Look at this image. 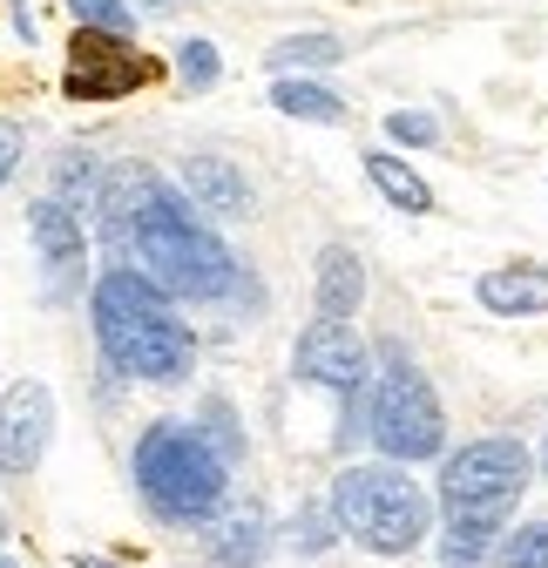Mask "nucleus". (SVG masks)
Listing matches in <instances>:
<instances>
[{
    "label": "nucleus",
    "mask_w": 548,
    "mask_h": 568,
    "mask_svg": "<svg viewBox=\"0 0 548 568\" xmlns=\"http://www.w3.org/2000/svg\"><path fill=\"white\" fill-rule=\"evenodd\" d=\"M366 440H373L393 467H414V460L447 454V413H440L427 373L406 359V345H399V338L379 345V379H373Z\"/></svg>",
    "instance_id": "6"
},
{
    "label": "nucleus",
    "mask_w": 548,
    "mask_h": 568,
    "mask_svg": "<svg viewBox=\"0 0 548 568\" xmlns=\"http://www.w3.org/2000/svg\"><path fill=\"white\" fill-rule=\"evenodd\" d=\"M89 325H95V345L102 359L129 379H156V386H176L190 366H196V338L190 325L170 312V292L150 284L135 264H109L89 292Z\"/></svg>",
    "instance_id": "1"
},
{
    "label": "nucleus",
    "mask_w": 548,
    "mask_h": 568,
    "mask_svg": "<svg viewBox=\"0 0 548 568\" xmlns=\"http://www.w3.org/2000/svg\"><path fill=\"white\" fill-rule=\"evenodd\" d=\"M203 548H211V568H257L264 548H271V521H264V508H257V501L231 508L211 535H203Z\"/></svg>",
    "instance_id": "13"
},
{
    "label": "nucleus",
    "mask_w": 548,
    "mask_h": 568,
    "mask_svg": "<svg viewBox=\"0 0 548 568\" xmlns=\"http://www.w3.org/2000/svg\"><path fill=\"white\" fill-rule=\"evenodd\" d=\"M501 568H548V521H521L501 535Z\"/></svg>",
    "instance_id": "23"
},
{
    "label": "nucleus",
    "mask_w": 548,
    "mask_h": 568,
    "mask_svg": "<svg viewBox=\"0 0 548 568\" xmlns=\"http://www.w3.org/2000/svg\"><path fill=\"white\" fill-rule=\"evenodd\" d=\"M75 568H115L109 555H75Z\"/></svg>",
    "instance_id": "27"
},
{
    "label": "nucleus",
    "mask_w": 548,
    "mask_h": 568,
    "mask_svg": "<svg viewBox=\"0 0 548 568\" xmlns=\"http://www.w3.org/2000/svg\"><path fill=\"white\" fill-rule=\"evenodd\" d=\"M495 541H501V535H488V528H460V521H447V528H440V568H488Z\"/></svg>",
    "instance_id": "18"
},
{
    "label": "nucleus",
    "mask_w": 548,
    "mask_h": 568,
    "mask_svg": "<svg viewBox=\"0 0 548 568\" xmlns=\"http://www.w3.org/2000/svg\"><path fill=\"white\" fill-rule=\"evenodd\" d=\"M0 541H8V515H0Z\"/></svg>",
    "instance_id": "29"
},
{
    "label": "nucleus",
    "mask_w": 548,
    "mask_h": 568,
    "mask_svg": "<svg viewBox=\"0 0 548 568\" xmlns=\"http://www.w3.org/2000/svg\"><path fill=\"white\" fill-rule=\"evenodd\" d=\"M196 434L211 440V447H217V454H224L231 467L244 460V426L231 419V406H224V399H203V413H196Z\"/></svg>",
    "instance_id": "22"
},
{
    "label": "nucleus",
    "mask_w": 548,
    "mask_h": 568,
    "mask_svg": "<svg viewBox=\"0 0 548 568\" xmlns=\"http://www.w3.org/2000/svg\"><path fill=\"white\" fill-rule=\"evenodd\" d=\"M271 109L298 115V122H346V95L325 89V82H305V75H285L278 89H271Z\"/></svg>",
    "instance_id": "16"
},
{
    "label": "nucleus",
    "mask_w": 548,
    "mask_h": 568,
    "mask_svg": "<svg viewBox=\"0 0 548 568\" xmlns=\"http://www.w3.org/2000/svg\"><path fill=\"white\" fill-rule=\"evenodd\" d=\"M28 237L41 251V277H48V298H75L82 292V271H89V237H82V217L68 210L61 196H41L28 203Z\"/></svg>",
    "instance_id": "9"
},
{
    "label": "nucleus",
    "mask_w": 548,
    "mask_h": 568,
    "mask_svg": "<svg viewBox=\"0 0 548 568\" xmlns=\"http://www.w3.org/2000/svg\"><path fill=\"white\" fill-rule=\"evenodd\" d=\"M68 14H75V28H89V34H135V8L129 0H68Z\"/></svg>",
    "instance_id": "21"
},
{
    "label": "nucleus",
    "mask_w": 548,
    "mask_h": 568,
    "mask_svg": "<svg viewBox=\"0 0 548 568\" xmlns=\"http://www.w3.org/2000/svg\"><path fill=\"white\" fill-rule=\"evenodd\" d=\"M21 150H28L21 122H0V190H8V176H14V163H21Z\"/></svg>",
    "instance_id": "25"
},
{
    "label": "nucleus",
    "mask_w": 548,
    "mask_h": 568,
    "mask_svg": "<svg viewBox=\"0 0 548 568\" xmlns=\"http://www.w3.org/2000/svg\"><path fill=\"white\" fill-rule=\"evenodd\" d=\"M122 257L143 264V277L163 284L170 298H224L237 284V257L203 231L190 196L170 190L156 170H143V196H135V224H129Z\"/></svg>",
    "instance_id": "2"
},
{
    "label": "nucleus",
    "mask_w": 548,
    "mask_h": 568,
    "mask_svg": "<svg viewBox=\"0 0 548 568\" xmlns=\"http://www.w3.org/2000/svg\"><path fill=\"white\" fill-rule=\"evenodd\" d=\"M48 434H54V393L41 379H21L0 393V474L28 480L48 454Z\"/></svg>",
    "instance_id": "10"
},
{
    "label": "nucleus",
    "mask_w": 548,
    "mask_h": 568,
    "mask_svg": "<svg viewBox=\"0 0 548 568\" xmlns=\"http://www.w3.org/2000/svg\"><path fill=\"white\" fill-rule=\"evenodd\" d=\"M129 474L143 487V501L156 508V521H176V528H203L231 494V460L196 434V419L143 426V440L129 454Z\"/></svg>",
    "instance_id": "3"
},
{
    "label": "nucleus",
    "mask_w": 548,
    "mask_h": 568,
    "mask_svg": "<svg viewBox=\"0 0 548 568\" xmlns=\"http://www.w3.org/2000/svg\"><path fill=\"white\" fill-rule=\"evenodd\" d=\"M386 135L406 142V150H427V142H440V115H427V109H393L386 115Z\"/></svg>",
    "instance_id": "24"
},
{
    "label": "nucleus",
    "mask_w": 548,
    "mask_h": 568,
    "mask_svg": "<svg viewBox=\"0 0 548 568\" xmlns=\"http://www.w3.org/2000/svg\"><path fill=\"white\" fill-rule=\"evenodd\" d=\"M366 305V257L353 244L318 251V318H353Z\"/></svg>",
    "instance_id": "14"
},
{
    "label": "nucleus",
    "mask_w": 548,
    "mask_h": 568,
    "mask_svg": "<svg viewBox=\"0 0 548 568\" xmlns=\"http://www.w3.org/2000/svg\"><path fill=\"white\" fill-rule=\"evenodd\" d=\"M217 75H224L217 41H203V34L176 41V82H183V89H217Z\"/></svg>",
    "instance_id": "20"
},
{
    "label": "nucleus",
    "mask_w": 548,
    "mask_h": 568,
    "mask_svg": "<svg viewBox=\"0 0 548 568\" xmlns=\"http://www.w3.org/2000/svg\"><path fill=\"white\" fill-rule=\"evenodd\" d=\"M143 75H150V61L135 54V48H122L115 34L75 28V41H68V75H61V89H68V102H115V95H129Z\"/></svg>",
    "instance_id": "8"
},
{
    "label": "nucleus",
    "mask_w": 548,
    "mask_h": 568,
    "mask_svg": "<svg viewBox=\"0 0 548 568\" xmlns=\"http://www.w3.org/2000/svg\"><path fill=\"white\" fill-rule=\"evenodd\" d=\"M285 541H292L298 555H325V548L338 541V515H332V501L298 508V515H292V528H285Z\"/></svg>",
    "instance_id": "19"
},
{
    "label": "nucleus",
    "mask_w": 548,
    "mask_h": 568,
    "mask_svg": "<svg viewBox=\"0 0 548 568\" xmlns=\"http://www.w3.org/2000/svg\"><path fill=\"white\" fill-rule=\"evenodd\" d=\"M474 298L495 318H541L548 312V264H495L474 277Z\"/></svg>",
    "instance_id": "12"
},
{
    "label": "nucleus",
    "mask_w": 548,
    "mask_h": 568,
    "mask_svg": "<svg viewBox=\"0 0 548 568\" xmlns=\"http://www.w3.org/2000/svg\"><path fill=\"white\" fill-rule=\"evenodd\" d=\"M183 196L203 217H251V183L231 156H190L183 163Z\"/></svg>",
    "instance_id": "11"
},
{
    "label": "nucleus",
    "mask_w": 548,
    "mask_h": 568,
    "mask_svg": "<svg viewBox=\"0 0 548 568\" xmlns=\"http://www.w3.org/2000/svg\"><path fill=\"white\" fill-rule=\"evenodd\" d=\"M332 515H338V535H353L366 555H414L427 535H434V501L427 487L393 467V460H373V467H338L332 480Z\"/></svg>",
    "instance_id": "4"
},
{
    "label": "nucleus",
    "mask_w": 548,
    "mask_h": 568,
    "mask_svg": "<svg viewBox=\"0 0 548 568\" xmlns=\"http://www.w3.org/2000/svg\"><path fill=\"white\" fill-rule=\"evenodd\" d=\"M0 568H21V561H14V555H0Z\"/></svg>",
    "instance_id": "28"
},
{
    "label": "nucleus",
    "mask_w": 548,
    "mask_h": 568,
    "mask_svg": "<svg viewBox=\"0 0 548 568\" xmlns=\"http://www.w3.org/2000/svg\"><path fill=\"white\" fill-rule=\"evenodd\" d=\"M366 183H373L393 210H414V217H427V210H434V190L406 170L399 156H386V150H366Z\"/></svg>",
    "instance_id": "15"
},
{
    "label": "nucleus",
    "mask_w": 548,
    "mask_h": 568,
    "mask_svg": "<svg viewBox=\"0 0 548 568\" xmlns=\"http://www.w3.org/2000/svg\"><path fill=\"white\" fill-rule=\"evenodd\" d=\"M292 373L312 379V386H332L338 399H353V393H373V352L366 338L353 332V318H312L292 345Z\"/></svg>",
    "instance_id": "7"
},
{
    "label": "nucleus",
    "mask_w": 548,
    "mask_h": 568,
    "mask_svg": "<svg viewBox=\"0 0 548 568\" xmlns=\"http://www.w3.org/2000/svg\"><path fill=\"white\" fill-rule=\"evenodd\" d=\"M541 467H548V447H541Z\"/></svg>",
    "instance_id": "30"
},
{
    "label": "nucleus",
    "mask_w": 548,
    "mask_h": 568,
    "mask_svg": "<svg viewBox=\"0 0 548 568\" xmlns=\"http://www.w3.org/2000/svg\"><path fill=\"white\" fill-rule=\"evenodd\" d=\"M264 61L278 68V82H285V75H305V68H338V61H346V41L325 34V28H312V34H285Z\"/></svg>",
    "instance_id": "17"
},
{
    "label": "nucleus",
    "mask_w": 548,
    "mask_h": 568,
    "mask_svg": "<svg viewBox=\"0 0 548 568\" xmlns=\"http://www.w3.org/2000/svg\"><path fill=\"white\" fill-rule=\"evenodd\" d=\"M8 14H14V34L34 48V14H28V0H8Z\"/></svg>",
    "instance_id": "26"
},
{
    "label": "nucleus",
    "mask_w": 548,
    "mask_h": 568,
    "mask_svg": "<svg viewBox=\"0 0 548 568\" xmlns=\"http://www.w3.org/2000/svg\"><path fill=\"white\" fill-rule=\"evenodd\" d=\"M535 480V454L508 434H488V440H467L440 460V515L460 521V528H488V535H508V515Z\"/></svg>",
    "instance_id": "5"
}]
</instances>
